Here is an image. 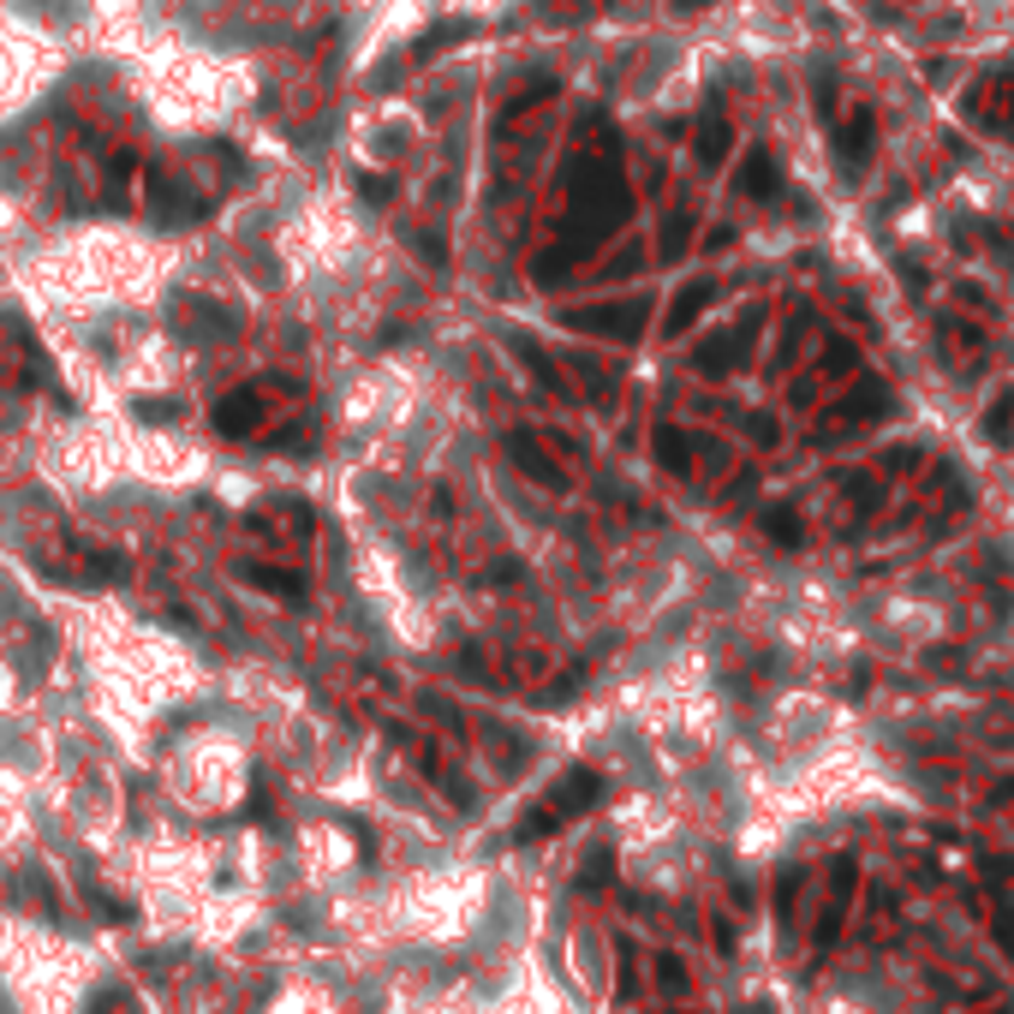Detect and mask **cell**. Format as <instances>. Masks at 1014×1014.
Segmentation results:
<instances>
[{"mask_svg": "<svg viewBox=\"0 0 1014 1014\" xmlns=\"http://www.w3.org/2000/svg\"><path fill=\"white\" fill-rule=\"evenodd\" d=\"M597 793H602V776H597V770H567L562 782L549 788V800H543L537 812H525V824H520V842H537V835L562 830L567 818H579L585 805H597Z\"/></svg>", "mask_w": 1014, "mask_h": 1014, "instance_id": "obj_1", "label": "cell"}, {"mask_svg": "<svg viewBox=\"0 0 1014 1014\" xmlns=\"http://www.w3.org/2000/svg\"><path fill=\"white\" fill-rule=\"evenodd\" d=\"M644 317H651V305H644V299H621V305H573V311H562L567 329H579V334H609V341H639Z\"/></svg>", "mask_w": 1014, "mask_h": 1014, "instance_id": "obj_2", "label": "cell"}, {"mask_svg": "<svg viewBox=\"0 0 1014 1014\" xmlns=\"http://www.w3.org/2000/svg\"><path fill=\"white\" fill-rule=\"evenodd\" d=\"M508 453H513V466H520V472H532V478L543 483V490H567V466H562V460H549L543 436L513 430V436H508Z\"/></svg>", "mask_w": 1014, "mask_h": 1014, "instance_id": "obj_3", "label": "cell"}, {"mask_svg": "<svg viewBox=\"0 0 1014 1014\" xmlns=\"http://www.w3.org/2000/svg\"><path fill=\"white\" fill-rule=\"evenodd\" d=\"M872 143H877L872 108H854V120H847V131H842V161H847V173H860L865 161H872Z\"/></svg>", "mask_w": 1014, "mask_h": 1014, "instance_id": "obj_4", "label": "cell"}, {"mask_svg": "<svg viewBox=\"0 0 1014 1014\" xmlns=\"http://www.w3.org/2000/svg\"><path fill=\"white\" fill-rule=\"evenodd\" d=\"M740 191H746V198H782V173H776V156L770 150H746Z\"/></svg>", "mask_w": 1014, "mask_h": 1014, "instance_id": "obj_5", "label": "cell"}, {"mask_svg": "<svg viewBox=\"0 0 1014 1014\" xmlns=\"http://www.w3.org/2000/svg\"><path fill=\"white\" fill-rule=\"evenodd\" d=\"M740 359H746V329L716 334L711 346H698V371H704V376H723V371H734Z\"/></svg>", "mask_w": 1014, "mask_h": 1014, "instance_id": "obj_6", "label": "cell"}, {"mask_svg": "<svg viewBox=\"0 0 1014 1014\" xmlns=\"http://www.w3.org/2000/svg\"><path fill=\"white\" fill-rule=\"evenodd\" d=\"M257 418H263V401H257V394H227V401L215 406V424H222L227 436H252Z\"/></svg>", "mask_w": 1014, "mask_h": 1014, "instance_id": "obj_7", "label": "cell"}, {"mask_svg": "<svg viewBox=\"0 0 1014 1014\" xmlns=\"http://www.w3.org/2000/svg\"><path fill=\"white\" fill-rule=\"evenodd\" d=\"M711 299H716V287H711V281L681 287V299L669 305V334H686V329H693V322H698V311H704Z\"/></svg>", "mask_w": 1014, "mask_h": 1014, "instance_id": "obj_8", "label": "cell"}, {"mask_svg": "<svg viewBox=\"0 0 1014 1014\" xmlns=\"http://www.w3.org/2000/svg\"><path fill=\"white\" fill-rule=\"evenodd\" d=\"M877 413H889V388H884V382H860V388L835 406V418H847V424H854V418H877Z\"/></svg>", "mask_w": 1014, "mask_h": 1014, "instance_id": "obj_9", "label": "cell"}, {"mask_svg": "<svg viewBox=\"0 0 1014 1014\" xmlns=\"http://www.w3.org/2000/svg\"><path fill=\"white\" fill-rule=\"evenodd\" d=\"M657 460H663L669 472H693V436L674 430V424H669V430H657Z\"/></svg>", "mask_w": 1014, "mask_h": 1014, "instance_id": "obj_10", "label": "cell"}, {"mask_svg": "<svg viewBox=\"0 0 1014 1014\" xmlns=\"http://www.w3.org/2000/svg\"><path fill=\"white\" fill-rule=\"evenodd\" d=\"M723 156H728V120L711 108V114H704V131H698V161H704V168H716Z\"/></svg>", "mask_w": 1014, "mask_h": 1014, "instance_id": "obj_11", "label": "cell"}, {"mask_svg": "<svg viewBox=\"0 0 1014 1014\" xmlns=\"http://www.w3.org/2000/svg\"><path fill=\"white\" fill-rule=\"evenodd\" d=\"M513 359H520V364H525V371H532V376H537V382H543V388H549V394H567V388H562V376H555V364H549V359H543V352H537V346L513 341Z\"/></svg>", "mask_w": 1014, "mask_h": 1014, "instance_id": "obj_12", "label": "cell"}, {"mask_svg": "<svg viewBox=\"0 0 1014 1014\" xmlns=\"http://www.w3.org/2000/svg\"><path fill=\"white\" fill-rule=\"evenodd\" d=\"M764 532H770L782 549H800V513H788V508H770L764 513Z\"/></svg>", "mask_w": 1014, "mask_h": 1014, "instance_id": "obj_13", "label": "cell"}, {"mask_svg": "<svg viewBox=\"0 0 1014 1014\" xmlns=\"http://www.w3.org/2000/svg\"><path fill=\"white\" fill-rule=\"evenodd\" d=\"M245 579L257 585V591H275V597H299V579H287V573H275V567H252Z\"/></svg>", "mask_w": 1014, "mask_h": 1014, "instance_id": "obj_14", "label": "cell"}, {"mask_svg": "<svg viewBox=\"0 0 1014 1014\" xmlns=\"http://www.w3.org/2000/svg\"><path fill=\"white\" fill-rule=\"evenodd\" d=\"M1008 424H1014V394H996L991 418H984V436H991V442H1008Z\"/></svg>", "mask_w": 1014, "mask_h": 1014, "instance_id": "obj_15", "label": "cell"}, {"mask_svg": "<svg viewBox=\"0 0 1014 1014\" xmlns=\"http://www.w3.org/2000/svg\"><path fill=\"white\" fill-rule=\"evenodd\" d=\"M686 233H693V222H686V215H681V222H669V233H663V239H669L663 252H669V257H681V252H686Z\"/></svg>", "mask_w": 1014, "mask_h": 1014, "instance_id": "obj_16", "label": "cell"}, {"mask_svg": "<svg viewBox=\"0 0 1014 1014\" xmlns=\"http://www.w3.org/2000/svg\"><path fill=\"white\" fill-rule=\"evenodd\" d=\"M359 191H364L371 203H382V191H388V180H376V173H371V180H359Z\"/></svg>", "mask_w": 1014, "mask_h": 1014, "instance_id": "obj_17", "label": "cell"}]
</instances>
